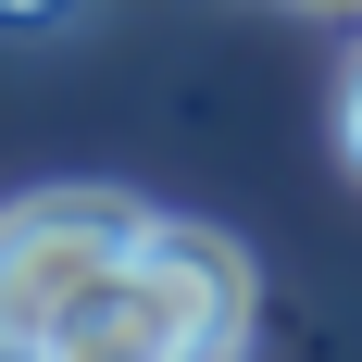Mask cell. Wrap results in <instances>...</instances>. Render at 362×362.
I'll use <instances>...</instances> for the list:
<instances>
[{"label": "cell", "mask_w": 362, "mask_h": 362, "mask_svg": "<svg viewBox=\"0 0 362 362\" xmlns=\"http://www.w3.org/2000/svg\"><path fill=\"white\" fill-rule=\"evenodd\" d=\"M25 362H250V250L213 225L150 213V238Z\"/></svg>", "instance_id": "obj_1"}, {"label": "cell", "mask_w": 362, "mask_h": 362, "mask_svg": "<svg viewBox=\"0 0 362 362\" xmlns=\"http://www.w3.org/2000/svg\"><path fill=\"white\" fill-rule=\"evenodd\" d=\"M138 238H150V200H125V187H37V200H13L0 213V362H25Z\"/></svg>", "instance_id": "obj_2"}, {"label": "cell", "mask_w": 362, "mask_h": 362, "mask_svg": "<svg viewBox=\"0 0 362 362\" xmlns=\"http://www.w3.org/2000/svg\"><path fill=\"white\" fill-rule=\"evenodd\" d=\"M88 0H0V37H63Z\"/></svg>", "instance_id": "obj_3"}, {"label": "cell", "mask_w": 362, "mask_h": 362, "mask_svg": "<svg viewBox=\"0 0 362 362\" xmlns=\"http://www.w3.org/2000/svg\"><path fill=\"white\" fill-rule=\"evenodd\" d=\"M337 138H350V163H362V63H350V88H337Z\"/></svg>", "instance_id": "obj_4"}, {"label": "cell", "mask_w": 362, "mask_h": 362, "mask_svg": "<svg viewBox=\"0 0 362 362\" xmlns=\"http://www.w3.org/2000/svg\"><path fill=\"white\" fill-rule=\"evenodd\" d=\"M313 13H362V0H313Z\"/></svg>", "instance_id": "obj_5"}]
</instances>
